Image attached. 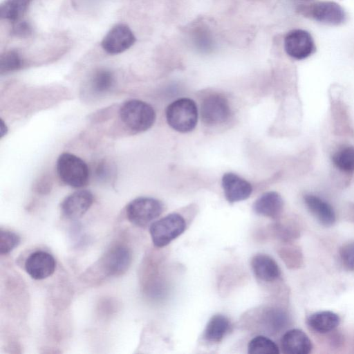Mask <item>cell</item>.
Wrapping results in <instances>:
<instances>
[{"label":"cell","instance_id":"cell-1","mask_svg":"<svg viewBox=\"0 0 354 354\" xmlns=\"http://www.w3.org/2000/svg\"><path fill=\"white\" fill-rule=\"evenodd\" d=\"M119 114L123 124L135 133L148 130L156 120V113L153 107L138 100L125 102L121 106Z\"/></svg>","mask_w":354,"mask_h":354},{"label":"cell","instance_id":"cell-2","mask_svg":"<svg viewBox=\"0 0 354 354\" xmlns=\"http://www.w3.org/2000/svg\"><path fill=\"white\" fill-rule=\"evenodd\" d=\"M168 124L180 133L192 131L198 121V109L195 102L189 98H180L171 103L166 109Z\"/></svg>","mask_w":354,"mask_h":354},{"label":"cell","instance_id":"cell-3","mask_svg":"<svg viewBox=\"0 0 354 354\" xmlns=\"http://www.w3.org/2000/svg\"><path fill=\"white\" fill-rule=\"evenodd\" d=\"M57 172L63 183L75 188L86 185L89 178L86 163L80 157L70 153H63L59 156Z\"/></svg>","mask_w":354,"mask_h":354},{"label":"cell","instance_id":"cell-4","mask_svg":"<svg viewBox=\"0 0 354 354\" xmlns=\"http://www.w3.org/2000/svg\"><path fill=\"white\" fill-rule=\"evenodd\" d=\"M186 229V222L179 214L171 213L152 223L149 233L153 245L163 248L181 235Z\"/></svg>","mask_w":354,"mask_h":354},{"label":"cell","instance_id":"cell-5","mask_svg":"<svg viewBox=\"0 0 354 354\" xmlns=\"http://www.w3.org/2000/svg\"><path fill=\"white\" fill-rule=\"evenodd\" d=\"M297 11L305 17L328 25H340L346 19L343 8L330 1L301 4L297 7Z\"/></svg>","mask_w":354,"mask_h":354},{"label":"cell","instance_id":"cell-6","mask_svg":"<svg viewBox=\"0 0 354 354\" xmlns=\"http://www.w3.org/2000/svg\"><path fill=\"white\" fill-rule=\"evenodd\" d=\"M163 211L162 203L151 197H139L127 206L128 220L138 227H145L158 218Z\"/></svg>","mask_w":354,"mask_h":354},{"label":"cell","instance_id":"cell-7","mask_svg":"<svg viewBox=\"0 0 354 354\" xmlns=\"http://www.w3.org/2000/svg\"><path fill=\"white\" fill-rule=\"evenodd\" d=\"M132 261L130 249L124 245L111 248L100 261V267L107 276H120L129 269Z\"/></svg>","mask_w":354,"mask_h":354},{"label":"cell","instance_id":"cell-8","mask_svg":"<svg viewBox=\"0 0 354 354\" xmlns=\"http://www.w3.org/2000/svg\"><path fill=\"white\" fill-rule=\"evenodd\" d=\"M284 49L290 57L301 60L315 51V45L311 35L303 29L289 31L284 38Z\"/></svg>","mask_w":354,"mask_h":354},{"label":"cell","instance_id":"cell-9","mask_svg":"<svg viewBox=\"0 0 354 354\" xmlns=\"http://www.w3.org/2000/svg\"><path fill=\"white\" fill-rule=\"evenodd\" d=\"M230 115L227 100L220 94L206 97L201 106V120L205 124L216 125L226 122Z\"/></svg>","mask_w":354,"mask_h":354},{"label":"cell","instance_id":"cell-10","mask_svg":"<svg viewBox=\"0 0 354 354\" xmlns=\"http://www.w3.org/2000/svg\"><path fill=\"white\" fill-rule=\"evenodd\" d=\"M136 37L125 24L114 26L104 36L101 45L106 53L115 55L121 53L133 45Z\"/></svg>","mask_w":354,"mask_h":354},{"label":"cell","instance_id":"cell-11","mask_svg":"<svg viewBox=\"0 0 354 354\" xmlns=\"http://www.w3.org/2000/svg\"><path fill=\"white\" fill-rule=\"evenodd\" d=\"M24 267L28 275L41 280L51 276L56 268V261L50 253L39 250L31 253L26 259Z\"/></svg>","mask_w":354,"mask_h":354},{"label":"cell","instance_id":"cell-12","mask_svg":"<svg viewBox=\"0 0 354 354\" xmlns=\"http://www.w3.org/2000/svg\"><path fill=\"white\" fill-rule=\"evenodd\" d=\"M93 203V195L88 190L76 191L67 196L61 203L62 215L71 220L82 217Z\"/></svg>","mask_w":354,"mask_h":354},{"label":"cell","instance_id":"cell-13","mask_svg":"<svg viewBox=\"0 0 354 354\" xmlns=\"http://www.w3.org/2000/svg\"><path fill=\"white\" fill-rule=\"evenodd\" d=\"M225 197L229 203L247 199L252 192L251 184L234 173H225L222 178Z\"/></svg>","mask_w":354,"mask_h":354},{"label":"cell","instance_id":"cell-14","mask_svg":"<svg viewBox=\"0 0 354 354\" xmlns=\"http://www.w3.org/2000/svg\"><path fill=\"white\" fill-rule=\"evenodd\" d=\"M281 346L284 353L308 354L312 350L308 336L300 329H291L283 335Z\"/></svg>","mask_w":354,"mask_h":354},{"label":"cell","instance_id":"cell-15","mask_svg":"<svg viewBox=\"0 0 354 354\" xmlns=\"http://www.w3.org/2000/svg\"><path fill=\"white\" fill-rule=\"evenodd\" d=\"M283 208V201L276 192L263 194L253 204V210L256 214L273 219L280 216Z\"/></svg>","mask_w":354,"mask_h":354},{"label":"cell","instance_id":"cell-16","mask_svg":"<svg viewBox=\"0 0 354 354\" xmlns=\"http://www.w3.org/2000/svg\"><path fill=\"white\" fill-rule=\"evenodd\" d=\"M304 200L308 210L321 224L331 226L335 223V213L328 203L313 194H306Z\"/></svg>","mask_w":354,"mask_h":354},{"label":"cell","instance_id":"cell-17","mask_svg":"<svg viewBox=\"0 0 354 354\" xmlns=\"http://www.w3.org/2000/svg\"><path fill=\"white\" fill-rule=\"evenodd\" d=\"M251 267L255 276L265 282H271L280 276V269L277 262L270 256L258 254L251 260Z\"/></svg>","mask_w":354,"mask_h":354},{"label":"cell","instance_id":"cell-18","mask_svg":"<svg viewBox=\"0 0 354 354\" xmlns=\"http://www.w3.org/2000/svg\"><path fill=\"white\" fill-rule=\"evenodd\" d=\"M230 323L228 318L221 314L212 316L208 321L203 333L204 339L211 343H218L228 333Z\"/></svg>","mask_w":354,"mask_h":354},{"label":"cell","instance_id":"cell-19","mask_svg":"<svg viewBox=\"0 0 354 354\" xmlns=\"http://www.w3.org/2000/svg\"><path fill=\"white\" fill-rule=\"evenodd\" d=\"M340 322L339 315L332 311L324 310L312 314L308 319V326L319 333L330 332Z\"/></svg>","mask_w":354,"mask_h":354},{"label":"cell","instance_id":"cell-20","mask_svg":"<svg viewBox=\"0 0 354 354\" xmlns=\"http://www.w3.org/2000/svg\"><path fill=\"white\" fill-rule=\"evenodd\" d=\"M263 326L270 333H278L288 324V316L279 308H269L263 313L261 320Z\"/></svg>","mask_w":354,"mask_h":354},{"label":"cell","instance_id":"cell-21","mask_svg":"<svg viewBox=\"0 0 354 354\" xmlns=\"http://www.w3.org/2000/svg\"><path fill=\"white\" fill-rule=\"evenodd\" d=\"M32 0H5L0 6V17L12 22L21 19Z\"/></svg>","mask_w":354,"mask_h":354},{"label":"cell","instance_id":"cell-22","mask_svg":"<svg viewBox=\"0 0 354 354\" xmlns=\"http://www.w3.org/2000/svg\"><path fill=\"white\" fill-rule=\"evenodd\" d=\"M333 165L340 171H354V147L348 145L338 149L332 156Z\"/></svg>","mask_w":354,"mask_h":354},{"label":"cell","instance_id":"cell-23","mask_svg":"<svg viewBox=\"0 0 354 354\" xmlns=\"http://www.w3.org/2000/svg\"><path fill=\"white\" fill-rule=\"evenodd\" d=\"M114 76L111 71L107 69L96 71L91 79V87L95 94H102L109 91L114 84Z\"/></svg>","mask_w":354,"mask_h":354},{"label":"cell","instance_id":"cell-24","mask_svg":"<svg viewBox=\"0 0 354 354\" xmlns=\"http://www.w3.org/2000/svg\"><path fill=\"white\" fill-rule=\"evenodd\" d=\"M248 353L250 354H278L277 345L270 338L259 335L251 339L248 344Z\"/></svg>","mask_w":354,"mask_h":354},{"label":"cell","instance_id":"cell-25","mask_svg":"<svg viewBox=\"0 0 354 354\" xmlns=\"http://www.w3.org/2000/svg\"><path fill=\"white\" fill-rule=\"evenodd\" d=\"M23 59L16 50H8L0 57L1 74L15 71L23 66Z\"/></svg>","mask_w":354,"mask_h":354},{"label":"cell","instance_id":"cell-26","mask_svg":"<svg viewBox=\"0 0 354 354\" xmlns=\"http://www.w3.org/2000/svg\"><path fill=\"white\" fill-rule=\"evenodd\" d=\"M19 236L10 230H0V254L5 255L12 251L20 243Z\"/></svg>","mask_w":354,"mask_h":354},{"label":"cell","instance_id":"cell-27","mask_svg":"<svg viewBox=\"0 0 354 354\" xmlns=\"http://www.w3.org/2000/svg\"><path fill=\"white\" fill-rule=\"evenodd\" d=\"M340 258L346 270L354 271V241L346 243L341 248Z\"/></svg>","mask_w":354,"mask_h":354},{"label":"cell","instance_id":"cell-28","mask_svg":"<svg viewBox=\"0 0 354 354\" xmlns=\"http://www.w3.org/2000/svg\"><path fill=\"white\" fill-rule=\"evenodd\" d=\"M31 32V26L27 21L20 19L13 22L12 33L15 35L25 37L30 35Z\"/></svg>","mask_w":354,"mask_h":354},{"label":"cell","instance_id":"cell-29","mask_svg":"<svg viewBox=\"0 0 354 354\" xmlns=\"http://www.w3.org/2000/svg\"><path fill=\"white\" fill-rule=\"evenodd\" d=\"M3 126H4V122L3 120L1 121V127H0V129H1V136L3 137L4 136V134L6 133V128H3Z\"/></svg>","mask_w":354,"mask_h":354},{"label":"cell","instance_id":"cell-30","mask_svg":"<svg viewBox=\"0 0 354 354\" xmlns=\"http://www.w3.org/2000/svg\"><path fill=\"white\" fill-rule=\"evenodd\" d=\"M297 1H301V2H310V1H312L313 0H296Z\"/></svg>","mask_w":354,"mask_h":354}]
</instances>
